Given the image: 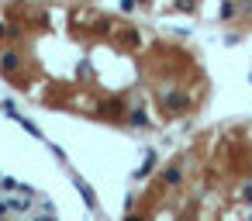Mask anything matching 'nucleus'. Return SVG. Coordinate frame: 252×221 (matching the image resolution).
Wrapping results in <instances>:
<instances>
[{"mask_svg": "<svg viewBox=\"0 0 252 221\" xmlns=\"http://www.w3.org/2000/svg\"><path fill=\"white\" fill-rule=\"evenodd\" d=\"M14 66H18V55L7 52V55H4V69H14Z\"/></svg>", "mask_w": 252, "mask_h": 221, "instance_id": "nucleus-1", "label": "nucleus"}]
</instances>
